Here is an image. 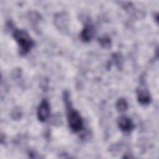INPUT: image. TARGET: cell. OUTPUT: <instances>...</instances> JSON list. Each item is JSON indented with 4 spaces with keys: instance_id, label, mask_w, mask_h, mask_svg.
<instances>
[{
    "instance_id": "ba28073f",
    "label": "cell",
    "mask_w": 159,
    "mask_h": 159,
    "mask_svg": "<svg viewBox=\"0 0 159 159\" xmlns=\"http://www.w3.org/2000/svg\"><path fill=\"white\" fill-rule=\"evenodd\" d=\"M116 107L118 112H123L127 109L128 103L124 98H120L116 103Z\"/></svg>"
},
{
    "instance_id": "52a82bcc",
    "label": "cell",
    "mask_w": 159,
    "mask_h": 159,
    "mask_svg": "<svg viewBox=\"0 0 159 159\" xmlns=\"http://www.w3.org/2000/svg\"><path fill=\"white\" fill-rule=\"evenodd\" d=\"M137 98L139 102L142 105L148 104L150 102V96L147 89H138L137 90Z\"/></svg>"
},
{
    "instance_id": "8992f818",
    "label": "cell",
    "mask_w": 159,
    "mask_h": 159,
    "mask_svg": "<svg viewBox=\"0 0 159 159\" xmlns=\"http://www.w3.org/2000/svg\"><path fill=\"white\" fill-rule=\"evenodd\" d=\"M94 35V28L91 24H86L80 34L81 39L85 42H89Z\"/></svg>"
},
{
    "instance_id": "277c9868",
    "label": "cell",
    "mask_w": 159,
    "mask_h": 159,
    "mask_svg": "<svg viewBox=\"0 0 159 159\" xmlns=\"http://www.w3.org/2000/svg\"><path fill=\"white\" fill-rule=\"evenodd\" d=\"M50 115V105L45 99L42 100L38 107L37 117L41 122L45 121Z\"/></svg>"
},
{
    "instance_id": "3957f363",
    "label": "cell",
    "mask_w": 159,
    "mask_h": 159,
    "mask_svg": "<svg viewBox=\"0 0 159 159\" xmlns=\"http://www.w3.org/2000/svg\"><path fill=\"white\" fill-rule=\"evenodd\" d=\"M54 22L57 28L61 32H65L68 30L69 24L68 16L65 12H60L56 14L54 18Z\"/></svg>"
},
{
    "instance_id": "8fae6325",
    "label": "cell",
    "mask_w": 159,
    "mask_h": 159,
    "mask_svg": "<svg viewBox=\"0 0 159 159\" xmlns=\"http://www.w3.org/2000/svg\"><path fill=\"white\" fill-rule=\"evenodd\" d=\"M112 60H113V63H114L119 68H120V66L122 65V61H123L122 56L121 55H119V53L114 54L112 55Z\"/></svg>"
},
{
    "instance_id": "5b68a950",
    "label": "cell",
    "mask_w": 159,
    "mask_h": 159,
    "mask_svg": "<svg viewBox=\"0 0 159 159\" xmlns=\"http://www.w3.org/2000/svg\"><path fill=\"white\" fill-rule=\"evenodd\" d=\"M117 124L119 129L124 132H130L134 128V124L132 119L125 116H120L118 119Z\"/></svg>"
},
{
    "instance_id": "9c48e42d",
    "label": "cell",
    "mask_w": 159,
    "mask_h": 159,
    "mask_svg": "<svg viewBox=\"0 0 159 159\" xmlns=\"http://www.w3.org/2000/svg\"><path fill=\"white\" fill-rule=\"evenodd\" d=\"M100 45L104 48H109L112 45L111 39L108 36H103L99 39Z\"/></svg>"
},
{
    "instance_id": "6da1fadb",
    "label": "cell",
    "mask_w": 159,
    "mask_h": 159,
    "mask_svg": "<svg viewBox=\"0 0 159 159\" xmlns=\"http://www.w3.org/2000/svg\"><path fill=\"white\" fill-rule=\"evenodd\" d=\"M64 99L67 107V118L69 126L74 132L80 131L83 127V120L78 111L73 109L70 104L68 93H65Z\"/></svg>"
},
{
    "instance_id": "30bf717a",
    "label": "cell",
    "mask_w": 159,
    "mask_h": 159,
    "mask_svg": "<svg viewBox=\"0 0 159 159\" xmlns=\"http://www.w3.org/2000/svg\"><path fill=\"white\" fill-rule=\"evenodd\" d=\"M22 112L19 107H16L14 109H13L11 114V118L13 120H19L22 117Z\"/></svg>"
},
{
    "instance_id": "7a4b0ae2",
    "label": "cell",
    "mask_w": 159,
    "mask_h": 159,
    "mask_svg": "<svg viewBox=\"0 0 159 159\" xmlns=\"http://www.w3.org/2000/svg\"><path fill=\"white\" fill-rule=\"evenodd\" d=\"M12 36L19 45L21 55L27 54L34 45L33 40L25 30L16 29L13 30Z\"/></svg>"
},
{
    "instance_id": "7c38bea8",
    "label": "cell",
    "mask_w": 159,
    "mask_h": 159,
    "mask_svg": "<svg viewBox=\"0 0 159 159\" xmlns=\"http://www.w3.org/2000/svg\"><path fill=\"white\" fill-rule=\"evenodd\" d=\"M21 70L20 69H15L12 73V76L14 78H17L20 76Z\"/></svg>"
}]
</instances>
